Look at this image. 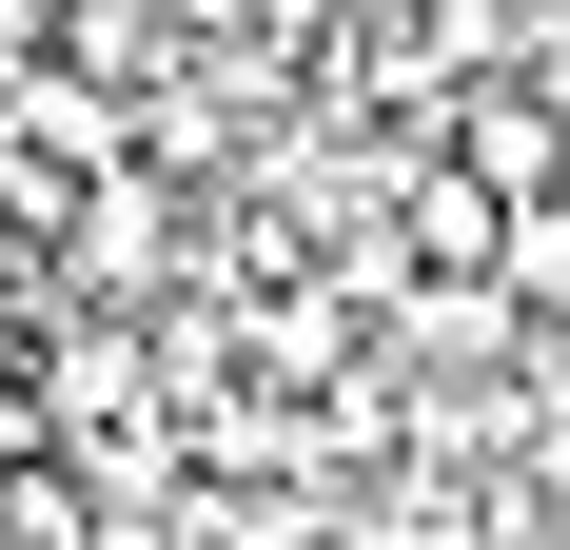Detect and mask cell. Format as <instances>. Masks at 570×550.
Wrapping results in <instances>:
<instances>
[{"mask_svg":"<svg viewBox=\"0 0 570 550\" xmlns=\"http://www.w3.org/2000/svg\"><path fill=\"white\" fill-rule=\"evenodd\" d=\"M492 295L512 315H570V197H512L492 217Z\"/></svg>","mask_w":570,"mask_h":550,"instance_id":"3","label":"cell"},{"mask_svg":"<svg viewBox=\"0 0 570 550\" xmlns=\"http://www.w3.org/2000/svg\"><path fill=\"white\" fill-rule=\"evenodd\" d=\"M453 177L492 197V217H512V197H570V99L551 79H472L453 99Z\"/></svg>","mask_w":570,"mask_h":550,"instance_id":"1","label":"cell"},{"mask_svg":"<svg viewBox=\"0 0 570 550\" xmlns=\"http://www.w3.org/2000/svg\"><path fill=\"white\" fill-rule=\"evenodd\" d=\"M374 334H394L413 374H492V354H512V295H492V275H394V295H374Z\"/></svg>","mask_w":570,"mask_h":550,"instance_id":"2","label":"cell"},{"mask_svg":"<svg viewBox=\"0 0 570 550\" xmlns=\"http://www.w3.org/2000/svg\"><path fill=\"white\" fill-rule=\"evenodd\" d=\"M0 275H20V256H0Z\"/></svg>","mask_w":570,"mask_h":550,"instance_id":"4","label":"cell"}]
</instances>
